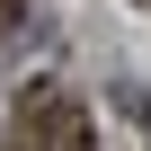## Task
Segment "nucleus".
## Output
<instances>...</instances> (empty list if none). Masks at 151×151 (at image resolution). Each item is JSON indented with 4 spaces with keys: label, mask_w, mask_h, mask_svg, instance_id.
I'll list each match as a JSON object with an SVG mask.
<instances>
[{
    "label": "nucleus",
    "mask_w": 151,
    "mask_h": 151,
    "mask_svg": "<svg viewBox=\"0 0 151 151\" xmlns=\"http://www.w3.org/2000/svg\"><path fill=\"white\" fill-rule=\"evenodd\" d=\"M18 133H27V151H98L80 98H62V89H45V80L18 98Z\"/></svg>",
    "instance_id": "nucleus-1"
}]
</instances>
